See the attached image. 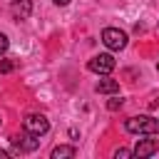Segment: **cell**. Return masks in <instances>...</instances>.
<instances>
[{
	"label": "cell",
	"instance_id": "obj_8",
	"mask_svg": "<svg viewBox=\"0 0 159 159\" xmlns=\"http://www.w3.org/2000/svg\"><path fill=\"white\" fill-rule=\"evenodd\" d=\"M94 89H97L99 94H117V92H119V82H117V80H99Z\"/></svg>",
	"mask_w": 159,
	"mask_h": 159
},
{
	"label": "cell",
	"instance_id": "obj_1",
	"mask_svg": "<svg viewBox=\"0 0 159 159\" xmlns=\"http://www.w3.org/2000/svg\"><path fill=\"white\" fill-rule=\"evenodd\" d=\"M124 129L129 132V134H142V137H147V134H159V119H154V117H149V114H139V117H129L127 122H124Z\"/></svg>",
	"mask_w": 159,
	"mask_h": 159
},
{
	"label": "cell",
	"instance_id": "obj_10",
	"mask_svg": "<svg viewBox=\"0 0 159 159\" xmlns=\"http://www.w3.org/2000/svg\"><path fill=\"white\" fill-rule=\"evenodd\" d=\"M12 70H15V62H12V60H2V62H0V72H2V75H5V72H12Z\"/></svg>",
	"mask_w": 159,
	"mask_h": 159
},
{
	"label": "cell",
	"instance_id": "obj_5",
	"mask_svg": "<svg viewBox=\"0 0 159 159\" xmlns=\"http://www.w3.org/2000/svg\"><path fill=\"white\" fill-rule=\"evenodd\" d=\"M12 144H15V149L17 152H35L37 147H40V139H37V134H32V132H22V134H17V137H12L10 139Z\"/></svg>",
	"mask_w": 159,
	"mask_h": 159
},
{
	"label": "cell",
	"instance_id": "obj_3",
	"mask_svg": "<svg viewBox=\"0 0 159 159\" xmlns=\"http://www.w3.org/2000/svg\"><path fill=\"white\" fill-rule=\"evenodd\" d=\"M114 57L112 55H94L89 62H87V70L89 72H94V75H109L112 70H114Z\"/></svg>",
	"mask_w": 159,
	"mask_h": 159
},
{
	"label": "cell",
	"instance_id": "obj_4",
	"mask_svg": "<svg viewBox=\"0 0 159 159\" xmlns=\"http://www.w3.org/2000/svg\"><path fill=\"white\" fill-rule=\"evenodd\" d=\"M22 124H25L27 132H32V134H37V137L47 134V129H50V122H47L45 114H27Z\"/></svg>",
	"mask_w": 159,
	"mask_h": 159
},
{
	"label": "cell",
	"instance_id": "obj_16",
	"mask_svg": "<svg viewBox=\"0 0 159 159\" xmlns=\"http://www.w3.org/2000/svg\"><path fill=\"white\" fill-rule=\"evenodd\" d=\"M157 70H159V62H157Z\"/></svg>",
	"mask_w": 159,
	"mask_h": 159
},
{
	"label": "cell",
	"instance_id": "obj_15",
	"mask_svg": "<svg viewBox=\"0 0 159 159\" xmlns=\"http://www.w3.org/2000/svg\"><path fill=\"white\" fill-rule=\"evenodd\" d=\"M7 157H10V154H7L5 149H0V159H7Z\"/></svg>",
	"mask_w": 159,
	"mask_h": 159
},
{
	"label": "cell",
	"instance_id": "obj_14",
	"mask_svg": "<svg viewBox=\"0 0 159 159\" xmlns=\"http://www.w3.org/2000/svg\"><path fill=\"white\" fill-rule=\"evenodd\" d=\"M55 5L57 7H65V5H70V0H55Z\"/></svg>",
	"mask_w": 159,
	"mask_h": 159
},
{
	"label": "cell",
	"instance_id": "obj_2",
	"mask_svg": "<svg viewBox=\"0 0 159 159\" xmlns=\"http://www.w3.org/2000/svg\"><path fill=\"white\" fill-rule=\"evenodd\" d=\"M102 42L109 50H124L127 47V32L119 27H104L102 30Z\"/></svg>",
	"mask_w": 159,
	"mask_h": 159
},
{
	"label": "cell",
	"instance_id": "obj_13",
	"mask_svg": "<svg viewBox=\"0 0 159 159\" xmlns=\"http://www.w3.org/2000/svg\"><path fill=\"white\" fill-rule=\"evenodd\" d=\"M7 45H10V42H7V37H5L2 32H0V55H2L5 50H7Z\"/></svg>",
	"mask_w": 159,
	"mask_h": 159
},
{
	"label": "cell",
	"instance_id": "obj_11",
	"mask_svg": "<svg viewBox=\"0 0 159 159\" xmlns=\"http://www.w3.org/2000/svg\"><path fill=\"white\" fill-rule=\"evenodd\" d=\"M114 157H117V159H119V157H122V159H127V157H134V152H132V149H117V152H114Z\"/></svg>",
	"mask_w": 159,
	"mask_h": 159
},
{
	"label": "cell",
	"instance_id": "obj_12",
	"mask_svg": "<svg viewBox=\"0 0 159 159\" xmlns=\"http://www.w3.org/2000/svg\"><path fill=\"white\" fill-rule=\"evenodd\" d=\"M122 104H124V99H109V102H107V107H109V109H119Z\"/></svg>",
	"mask_w": 159,
	"mask_h": 159
},
{
	"label": "cell",
	"instance_id": "obj_7",
	"mask_svg": "<svg viewBox=\"0 0 159 159\" xmlns=\"http://www.w3.org/2000/svg\"><path fill=\"white\" fill-rule=\"evenodd\" d=\"M10 12H12L15 20H27L32 15V0H12Z\"/></svg>",
	"mask_w": 159,
	"mask_h": 159
},
{
	"label": "cell",
	"instance_id": "obj_6",
	"mask_svg": "<svg viewBox=\"0 0 159 159\" xmlns=\"http://www.w3.org/2000/svg\"><path fill=\"white\" fill-rule=\"evenodd\" d=\"M134 157L144 159V157H152L159 152V139H152V134H147V139H137V147L132 149Z\"/></svg>",
	"mask_w": 159,
	"mask_h": 159
},
{
	"label": "cell",
	"instance_id": "obj_9",
	"mask_svg": "<svg viewBox=\"0 0 159 159\" xmlns=\"http://www.w3.org/2000/svg\"><path fill=\"white\" fill-rule=\"evenodd\" d=\"M75 154H77V149H75V147L62 144V147H55L50 157H52V159H67V157H75Z\"/></svg>",
	"mask_w": 159,
	"mask_h": 159
}]
</instances>
